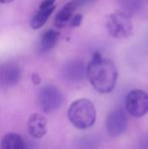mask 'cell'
Listing matches in <instances>:
<instances>
[{
  "mask_svg": "<svg viewBox=\"0 0 148 149\" xmlns=\"http://www.w3.org/2000/svg\"><path fill=\"white\" fill-rule=\"evenodd\" d=\"M86 67V76L97 91L109 93L115 88L118 79V71L111 59L103 57L99 53H94Z\"/></svg>",
  "mask_w": 148,
  "mask_h": 149,
  "instance_id": "obj_1",
  "label": "cell"
},
{
  "mask_svg": "<svg viewBox=\"0 0 148 149\" xmlns=\"http://www.w3.org/2000/svg\"><path fill=\"white\" fill-rule=\"evenodd\" d=\"M68 119L77 129H88L94 124L97 111L90 100L80 98L70 104L68 110Z\"/></svg>",
  "mask_w": 148,
  "mask_h": 149,
  "instance_id": "obj_2",
  "label": "cell"
},
{
  "mask_svg": "<svg viewBox=\"0 0 148 149\" xmlns=\"http://www.w3.org/2000/svg\"><path fill=\"white\" fill-rule=\"evenodd\" d=\"M107 29L110 35L115 39H127L133 33V24L131 20V16L121 10L113 12L108 17Z\"/></svg>",
  "mask_w": 148,
  "mask_h": 149,
  "instance_id": "obj_3",
  "label": "cell"
},
{
  "mask_svg": "<svg viewBox=\"0 0 148 149\" xmlns=\"http://www.w3.org/2000/svg\"><path fill=\"white\" fill-rule=\"evenodd\" d=\"M62 98V92L54 85H46L42 87L38 95V100L42 111L47 114L55 112L60 108Z\"/></svg>",
  "mask_w": 148,
  "mask_h": 149,
  "instance_id": "obj_4",
  "label": "cell"
},
{
  "mask_svg": "<svg viewBox=\"0 0 148 149\" xmlns=\"http://www.w3.org/2000/svg\"><path fill=\"white\" fill-rule=\"evenodd\" d=\"M127 112L135 118H140L148 113V93L141 89H133L126 97Z\"/></svg>",
  "mask_w": 148,
  "mask_h": 149,
  "instance_id": "obj_5",
  "label": "cell"
},
{
  "mask_svg": "<svg viewBox=\"0 0 148 149\" xmlns=\"http://www.w3.org/2000/svg\"><path fill=\"white\" fill-rule=\"evenodd\" d=\"M22 78V68L16 62L8 61L1 65L0 83L4 88H9L19 82Z\"/></svg>",
  "mask_w": 148,
  "mask_h": 149,
  "instance_id": "obj_6",
  "label": "cell"
},
{
  "mask_svg": "<svg viewBox=\"0 0 148 149\" xmlns=\"http://www.w3.org/2000/svg\"><path fill=\"white\" fill-rule=\"evenodd\" d=\"M107 131L112 137H118L126 131L128 127V119L126 113L122 109L113 111L106 121Z\"/></svg>",
  "mask_w": 148,
  "mask_h": 149,
  "instance_id": "obj_7",
  "label": "cell"
},
{
  "mask_svg": "<svg viewBox=\"0 0 148 149\" xmlns=\"http://www.w3.org/2000/svg\"><path fill=\"white\" fill-rule=\"evenodd\" d=\"M62 75L70 82H79L87 75V67H85L82 61H69L62 67Z\"/></svg>",
  "mask_w": 148,
  "mask_h": 149,
  "instance_id": "obj_8",
  "label": "cell"
},
{
  "mask_svg": "<svg viewBox=\"0 0 148 149\" xmlns=\"http://www.w3.org/2000/svg\"><path fill=\"white\" fill-rule=\"evenodd\" d=\"M56 0H43L39 8L31 20V28L33 30H39L47 22L52 12L55 10Z\"/></svg>",
  "mask_w": 148,
  "mask_h": 149,
  "instance_id": "obj_9",
  "label": "cell"
},
{
  "mask_svg": "<svg viewBox=\"0 0 148 149\" xmlns=\"http://www.w3.org/2000/svg\"><path fill=\"white\" fill-rule=\"evenodd\" d=\"M28 131L33 138L44 137L47 133V119L41 114H33L28 121Z\"/></svg>",
  "mask_w": 148,
  "mask_h": 149,
  "instance_id": "obj_10",
  "label": "cell"
},
{
  "mask_svg": "<svg viewBox=\"0 0 148 149\" xmlns=\"http://www.w3.org/2000/svg\"><path fill=\"white\" fill-rule=\"evenodd\" d=\"M77 5L76 3L71 0L68 3H66L61 9L58 11L55 17V26L58 29H62L68 24L71 22L72 18H73L74 11L76 10Z\"/></svg>",
  "mask_w": 148,
  "mask_h": 149,
  "instance_id": "obj_11",
  "label": "cell"
},
{
  "mask_svg": "<svg viewBox=\"0 0 148 149\" xmlns=\"http://www.w3.org/2000/svg\"><path fill=\"white\" fill-rule=\"evenodd\" d=\"M60 33L55 30H48L43 33L40 42V49L43 52H48L53 49L57 44Z\"/></svg>",
  "mask_w": 148,
  "mask_h": 149,
  "instance_id": "obj_12",
  "label": "cell"
},
{
  "mask_svg": "<svg viewBox=\"0 0 148 149\" xmlns=\"http://www.w3.org/2000/svg\"><path fill=\"white\" fill-rule=\"evenodd\" d=\"M121 11L132 16L139 13L144 6V0H118Z\"/></svg>",
  "mask_w": 148,
  "mask_h": 149,
  "instance_id": "obj_13",
  "label": "cell"
},
{
  "mask_svg": "<svg viewBox=\"0 0 148 149\" xmlns=\"http://www.w3.org/2000/svg\"><path fill=\"white\" fill-rule=\"evenodd\" d=\"M1 149H26L24 142L18 134H6L1 140Z\"/></svg>",
  "mask_w": 148,
  "mask_h": 149,
  "instance_id": "obj_14",
  "label": "cell"
},
{
  "mask_svg": "<svg viewBox=\"0 0 148 149\" xmlns=\"http://www.w3.org/2000/svg\"><path fill=\"white\" fill-rule=\"evenodd\" d=\"M97 138L93 136H87L83 138L80 141V149H97L99 143L97 141Z\"/></svg>",
  "mask_w": 148,
  "mask_h": 149,
  "instance_id": "obj_15",
  "label": "cell"
},
{
  "mask_svg": "<svg viewBox=\"0 0 148 149\" xmlns=\"http://www.w3.org/2000/svg\"><path fill=\"white\" fill-rule=\"evenodd\" d=\"M82 20H83V15L80 13H77L75 14L73 16V18H72L71 20V26H73V28H77V26H79L81 24H82Z\"/></svg>",
  "mask_w": 148,
  "mask_h": 149,
  "instance_id": "obj_16",
  "label": "cell"
},
{
  "mask_svg": "<svg viewBox=\"0 0 148 149\" xmlns=\"http://www.w3.org/2000/svg\"><path fill=\"white\" fill-rule=\"evenodd\" d=\"M73 1L76 3L77 7H82V6L91 4L92 2H94L95 0H73Z\"/></svg>",
  "mask_w": 148,
  "mask_h": 149,
  "instance_id": "obj_17",
  "label": "cell"
},
{
  "mask_svg": "<svg viewBox=\"0 0 148 149\" xmlns=\"http://www.w3.org/2000/svg\"><path fill=\"white\" fill-rule=\"evenodd\" d=\"M139 149H148V136L141 142V145Z\"/></svg>",
  "mask_w": 148,
  "mask_h": 149,
  "instance_id": "obj_18",
  "label": "cell"
},
{
  "mask_svg": "<svg viewBox=\"0 0 148 149\" xmlns=\"http://www.w3.org/2000/svg\"><path fill=\"white\" fill-rule=\"evenodd\" d=\"M32 79H33V81L36 83V84H39V83L41 82V79H40V77H39V75H38V74H33Z\"/></svg>",
  "mask_w": 148,
  "mask_h": 149,
  "instance_id": "obj_19",
  "label": "cell"
},
{
  "mask_svg": "<svg viewBox=\"0 0 148 149\" xmlns=\"http://www.w3.org/2000/svg\"><path fill=\"white\" fill-rule=\"evenodd\" d=\"M1 1L2 4H8V3H11V2H13L14 0H0Z\"/></svg>",
  "mask_w": 148,
  "mask_h": 149,
  "instance_id": "obj_20",
  "label": "cell"
}]
</instances>
